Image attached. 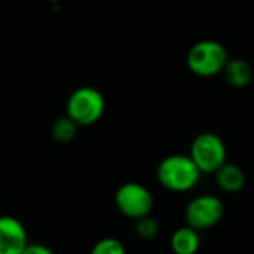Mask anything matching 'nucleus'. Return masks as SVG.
Listing matches in <instances>:
<instances>
[{
    "mask_svg": "<svg viewBox=\"0 0 254 254\" xmlns=\"http://www.w3.org/2000/svg\"><path fill=\"white\" fill-rule=\"evenodd\" d=\"M202 173L198 170L189 155L174 153L165 156L156 168V179L162 188L170 192H189L192 190Z\"/></svg>",
    "mask_w": 254,
    "mask_h": 254,
    "instance_id": "f257e3e1",
    "label": "nucleus"
},
{
    "mask_svg": "<svg viewBox=\"0 0 254 254\" xmlns=\"http://www.w3.org/2000/svg\"><path fill=\"white\" fill-rule=\"evenodd\" d=\"M228 61L226 48L214 39H204L193 43L186 55L188 68L198 77H214L223 73Z\"/></svg>",
    "mask_w": 254,
    "mask_h": 254,
    "instance_id": "f03ea898",
    "label": "nucleus"
},
{
    "mask_svg": "<svg viewBox=\"0 0 254 254\" xmlns=\"http://www.w3.org/2000/svg\"><path fill=\"white\" fill-rule=\"evenodd\" d=\"M106 110L103 94L92 86H80L74 89L65 104V115L79 127H91L97 124Z\"/></svg>",
    "mask_w": 254,
    "mask_h": 254,
    "instance_id": "7ed1b4c3",
    "label": "nucleus"
},
{
    "mask_svg": "<svg viewBox=\"0 0 254 254\" xmlns=\"http://www.w3.org/2000/svg\"><path fill=\"white\" fill-rule=\"evenodd\" d=\"M189 156L202 174H214L228 161L226 144L214 132H202L196 135L190 144Z\"/></svg>",
    "mask_w": 254,
    "mask_h": 254,
    "instance_id": "20e7f679",
    "label": "nucleus"
},
{
    "mask_svg": "<svg viewBox=\"0 0 254 254\" xmlns=\"http://www.w3.org/2000/svg\"><path fill=\"white\" fill-rule=\"evenodd\" d=\"M115 205L122 216L135 222L152 214L153 196L144 185L125 182L115 192Z\"/></svg>",
    "mask_w": 254,
    "mask_h": 254,
    "instance_id": "39448f33",
    "label": "nucleus"
},
{
    "mask_svg": "<svg viewBox=\"0 0 254 254\" xmlns=\"http://www.w3.org/2000/svg\"><path fill=\"white\" fill-rule=\"evenodd\" d=\"M225 216L223 201L216 195H199L189 201L185 208L186 225L198 232L214 228Z\"/></svg>",
    "mask_w": 254,
    "mask_h": 254,
    "instance_id": "423d86ee",
    "label": "nucleus"
},
{
    "mask_svg": "<svg viewBox=\"0 0 254 254\" xmlns=\"http://www.w3.org/2000/svg\"><path fill=\"white\" fill-rule=\"evenodd\" d=\"M27 229L13 216H0V254H21L28 246Z\"/></svg>",
    "mask_w": 254,
    "mask_h": 254,
    "instance_id": "0eeeda50",
    "label": "nucleus"
},
{
    "mask_svg": "<svg viewBox=\"0 0 254 254\" xmlns=\"http://www.w3.org/2000/svg\"><path fill=\"white\" fill-rule=\"evenodd\" d=\"M214 179L220 190L226 193H237L246 186V173L244 170L232 162H226L214 173Z\"/></svg>",
    "mask_w": 254,
    "mask_h": 254,
    "instance_id": "6e6552de",
    "label": "nucleus"
},
{
    "mask_svg": "<svg viewBox=\"0 0 254 254\" xmlns=\"http://www.w3.org/2000/svg\"><path fill=\"white\" fill-rule=\"evenodd\" d=\"M223 76L229 86H232L235 89H243L252 83L254 71L252 64L247 60L229 58V61L223 70Z\"/></svg>",
    "mask_w": 254,
    "mask_h": 254,
    "instance_id": "1a4fd4ad",
    "label": "nucleus"
},
{
    "mask_svg": "<svg viewBox=\"0 0 254 254\" xmlns=\"http://www.w3.org/2000/svg\"><path fill=\"white\" fill-rule=\"evenodd\" d=\"M170 247L174 254H196L201 247V235L188 225L180 226L173 232Z\"/></svg>",
    "mask_w": 254,
    "mask_h": 254,
    "instance_id": "9d476101",
    "label": "nucleus"
},
{
    "mask_svg": "<svg viewBox=\"0 0 254 254\" xmlns=\"http://www.w3.org/2000/svg\"><path fill=\"white\" fill-rule=\"evenodd\" d=\"M77 129H79V125L73 119H70L67 115H64L54 121L51 127V137L54 141L65 144L76 138Z\"/></svg>",
    "mask_w": 254,
    "mask_h": 254,
    "instance_id": "9b49d317",
    "label": "nucleus"
},
{
    "mask_svg": "<svg viewBox=\"0 0 254 254\" xmlns=\"http://www.w3.org/2000/svg\"><path fill=\"white\" fill-rule=\"evenodd\" d=\"M158 232H159V223L152 214L135 220V234L140 240L150 241L158 235Z\"/></svg>",
    "mask_w": 254,
    "mask_h": 254,
    "instance_id": "f8f14e48",
    "label": "nucleus"
},
{
    "mask_svg": "<svg viewBox=\"0 0 254 254\" xmlns=\"http://www.w3.org/2000/svg\"><path fill=\"white\" fill-rule=\"evenodd\" d=\"M89 254H127V250L118 238L106 237L92 246Z\"/></svg>",
    "mask_w": 254,
    "mask_h": 254,
    "instance_id": "ddd939ff",
    "label": "nucleus"
},
{
    "mask_svg": "<svg viewBox=\"0 0 254 254\" xmlns=\"http://www.w3.org/2000/svg\"><path fill=\"white\" fill-rule=\"evenodd\" d=\"M21 254H55L48 246L40 243H28V246L24 249Z\"/></svg>",
    "mask_w": 254,
    "mask_h": 254,
    "instance_id": "4468645a",
    "label": "nucleus"
},
{
    "mask_svg": "<svg viewBox=\"0 0 254 254\" xmlns=\"http://www.w3.org/2000/svg\"><path fill=\"white\" fill-rule=\"evenodd\" d=\"M46 1H49V3H55L57 0H46Z\"/></svg>",
    "mask_w": 254,
    "mask_h": 254,
    "instance_id": "2eb2a0df",
    "label": "nucleus"
}]
</instances>
